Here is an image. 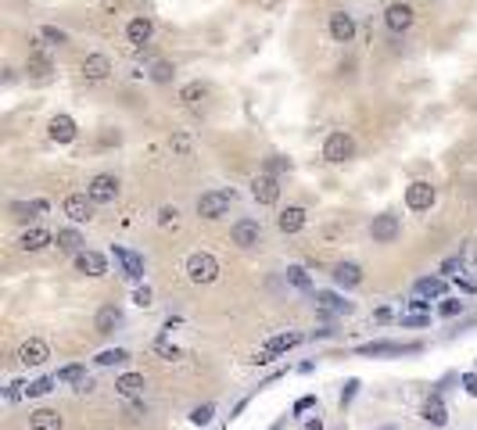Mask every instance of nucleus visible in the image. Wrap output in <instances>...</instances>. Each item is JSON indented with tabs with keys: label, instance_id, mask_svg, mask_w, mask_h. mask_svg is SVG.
I'll list each match as a JSON object with an SVG mask.
<instances>
[{
	"label": "nucleus",
	"instance_id": "9b49d317",
	"mask_svg": "<svg viewBox=\"0 0 477 430\" xmlns=\"http://www.w3.org/2000/svg\"><path fill=\"white\" fill-rule=\"evenodd\" d=\"M65 215L72 223H90L94 219V201L90 194H69L65 197Z\"/></svg>",
	"mask_w": 477,
	"mask_h": 430
},
{
	"label": "nucleus",
	"instance_id": "de8ad7c7",
	"mask_svg": "<svg viewBox=\"0 0 477 430\" xmlns=\"http://www.w3.org/2000/svg\"><path fill=\"white\" fill-rule=\"evenodd\" d=\"M427 323H431L427 312H409V316H402V326H427Z\"/></svg>",
	"mask_w": 477,
	"mask_h": 430
},
{
	"label": "nucleus",
	"instance_id": "20e7f679",
	"mask_svg": "<svg viewBox=\"0 0 477 430\" xmlns=\"http://www.w3.org/2000/svg\"><path fill=\"white\" fill-rule=\"evenodd\" d=\"M187 276H191V284H212L219 276V262L205 251H194L187 258Z\"/></svg>",
	"mask_w": 477,
	"mask_h": 430
},
{
	"label": "nucleus",
	"instance_id": "6e6552de",
	"mask_svg": "<svg viewBox=\"0 0 477 430\" xmlns=\"http://www.w3.org/2000/svg\"><path fill=\"white\" fill-rule=\"evenodd\" d=\"M251 194H255L258 204H277V201H280V183H277V176H270V172L255 176V179H251Z\"/></svg>",
	"mask_w": 477,
	"mask_h": 430
},
{
	"label": "nucleus",
	"instance_id": "e433bc0d",
	"mask_svg": "<svg viewBox=\"0 0 477 430\" xmlns=\"http://www.w3.org/2000/svg\"><path fill=\"white\" fill-rule=\"evenodd\" d=\"M172 76H176V69L169 65V61H155V65H151V79L155 83H172Z\"/></svg>",
	"mask_w": 477,
	"mask_h": 430
},
{
	"label": "nucleus",
	"instance_id": "49530a36",
	"mask_svg": "<svg viewBox=\"0 0 477 430\" xmlns=\"http://www.w3.org/2000/svg\"><path fill=\"white\" fill-rule=\"evenodd\" d=\"M151 298H155V294H151V287H137V291H133V301L140 305V309H151V305H155Z\"/></svg>",
	"mask_w": 477,
	"mask_h": 430
},
{
	"label": "nucleus",
	"instance_id": "864d4df0",
	"mask_svg": "<svg viewBox=\"0 0 477 430\" xmlns=\"http://www.w3.org/2000/svg\"><path fill=\"white\" fill-rule=\"evenodd\" d=\"M463 387H466V394H477V373H466V377H463Z\"/></svg>",
	"mask_w": 477,
	"mask_h": 430
},
{
	"label": "nucleus",
	"instance_id": "423d86ee",
	"mask_svg": "<svg viewBox=\"0 0 477 430\" xmlns=\"http://www.w3.org/2000/svg\"><path fill=\"white\" fill-rule=\"evenodd\" d=\"M86 194H90L94 204H111L118 197V179L108 176V172H101V176H94L90 183H86Z\"/></svg>",
	"mask_w": 477,
	"mask_h": 430
},
{
	"label": "nucleus",
	"instance_id": "5fc2aeb1",
	"mask_svg": "<svg viewBox=\"0 0 477 430\" xmlns=\"http://www.w3.org/2000/svg\"><path fill=\"white\" fill-rule=\"evenodd\" d=\"M409 305H413L416 312H427V309H431V305H427V298H416V294H413V301H409ZM427 316H431V312H427Z\"/></svg>",
	"mask_w": 477,
	"mask_h": 430
},
{
	"label": "nucleus",
	"instance_id": "ea45409f",
	"mask_svg": "<svg viewBox=\"0 0 477 430\" xmlns=\"http://www.w3.org/2000/svg\"><path fill=\"white\" fill-rule=\"evenodd\" d=\"M169 144H172V151H176L180 158H187V155H191V137H187V133H172V140H169Z\"/></svg>",
	"mask_w": 477,
	"mask_h": 430
},
{
	"label": "nucleus",
	"instance_id": "dca6fc26",
	"mask_svg": "<svg viewBox=\"0 0 477 430\" xmlns=\"http://www.w3.org/2000/svg\"><path fill=\"white\" fill-rule=\"evenodd\" d=\"M151 36H155V22L151 18H133L130 25H126V40L133 43V47H144V43H151Z\"/></svg>",
	"mask_w": 477,
	"mask_h": 430
},
{
	"label": "nucleus",
	"instance_id": "7c9ffc66",
	"mask_svg": "<svg viewBox=\"0 0 477 430\" xmlns=\"http://www.w3.org/2000/svg\"><path fill=\"white\" fill-rule=\"evenodd\" d=\"M316 305H319L323 312H352V301H341L331 291H316Z\"/></svg>",
	"mask_w": 477,
	"mask_h": 430
},
{
	"label": "nucleus",
	"instance_id": "8fccbe9b",
	"mask_svg": "<svg viewBox=\"0 0 477 430\" xmlns=\"http://www.w3.org/2000/svg\"><path fill=\"white\" fill-rule=\"evenodd\" d=\"M312 405H316V398H312V394H305V398H298V402H294V416H298V412H309Z\"/></svg>",
	"mask_w": 477,
	"mask_h": 430
},
{
	"label": "nucleus",
	"instance_id": "f8f14e48",
	"mask_svg": "<svg viewBox=\"0 0 477 430\" xmlns=\"http://www.w3.org/2000/svg\"><path fill=\"white\" fill-rule=\"evenodd\" d=\"M230 240L237 244V248H255V244L262 240V226L255 219H241L233 230H230Z\"/></svg>",
	"mask_w": 477,
	"mask_h": 430
},
{
	"label": "nucleus",
	"instance_id": "72a5a7b5",
	"mask_svg": "<svg viewBox=\"0 0 477 430\" xmlns=\"http://www.w3.org/2000/svg\"><path fill=\"white\" fill-rule=\"evenodd\" d=\"M208 97V86L205 83H187L184 90H180V101L184 104H198V101H205Z\"/></svg>",
	"mask_w": 477,
	"mask_h": 430
},
{
	"label": "nucleus",
	"instance_id": "2eb2a0df",
	"mask_svg": "<svg viewBox=\"0 0 477 430\" xmlns=\"http://www.w3.org/2000/svg\"><path fill=\"white\" fill-rule=\"evenodd\" d=\"M355 36V18L348 11H334L331 15V40L334 43H352Z\"/></svg>",
	"mask_w": 477,
	"mask_h": 430
},
{
	"label": "nucleus",
	"instance_id": "f704fd0d",
	"mask_svg": "<svg viewBox=\"0 0 477 430\" xmlns=\"http://www.w3.org/2000/svg\"><path fill=\"white\" fill-rule=\"evenodd\" d=\"M54 384H57V377H40V380H33V384H25V394H29V398L50 394V391H54Z\"/></svg>",
	"mask_w": 477,
	"mask_h": 430
},
{
	"label": "nucleus",
	"instance_id": "4468645a",
	"mask_svg": "<svg viewBox=\"0 0 477 430\" xmlns=\"http://www.w3.org/2000/svg\"><path fill=\"white\" fill-rule=\"evenodd\" d=\"M76 118L72 115H54L50 118V126H47V137L54 140V144H69V140H76Z\"/></svg>",
	"mask_w": 477,
	"mask_h": 430
},
{
	"label": "nucleus",
	"instance_id": "9d476101",
	"mask_svg": "<svg viewBox=\"0 0 477 430\" xmlns=\"http://www.w3.org/2000/svg\"><path fill=\"white\" fill-rule=\"evenodd\" d=\"M47 359H50L47 341H40V337H29V341H22V348H18V362H22V366H43Z\"/></svg>",
	"mask_w": 477,
	"mask_h": 430
},
{
	"label": "nucleus",
	"instance_id": "6ab92c4d",
	"mask_svg": "<svg viewBox=\"0 0 477 430\" xmlns=\"http://www.w3.org/2000/svg\"><path fill=\"white\" fill-rule=\"evenodd\" d=\"M83 76L94 79V83H97V79H108V76H111V61H108L104 54H86V57H83Z\"/></svg>",
	"mask_w": 477,
	"mask_h": 430
},
{
	"label": "nucleus",
	"instance_id": "a18cd8bd",
	"mask_svg": "<svg viewBox=\"0 0 477 430\" xmlns=\"http://www.w3.org/2000/svg\"><path fill=\"white\" fill-rule=\"evenodd\" d=\"M459 269H463V255H452V258L441 262V272H445V276H459Z\"/></svg>",
	"mask_w": 477,
	"mask_h": 430
},
{
	"label": "nucleus",
	"instance_id": "a19ab883",
	"mask_svg": "<svg viewBox=\"0 0 477 430\" xmlns=\"http://www.w3.org/2000/svg\"><path fill=\"white\" fill-rule=\"evenodd\" d=\"M212 412H216V405H198V409L191 412V423H194V426H205V423H212Z\"/></svg>",
	"mask_w": 477,
	"mask_h": 430
},
{
	"label": "nucleus",
	"instance_id": "f03ea898",
	"mask_svg": "<svg viewBox=\"0 0 477 430\" xmlns=\"http://www.w3.org/2000/svg\"><path fill=\"white\" fill-rule=\"evenodd\" d=\"M233 204V190H208L198 197V215L201 219H219V215H226Z\"/></svg>",
	"mask_w": 477,
	"mask_h": 430
},
{
	"label": "nucleus",
	"instance_id": "473e14b6",
	"mask_svg": "<svg viewBox=\"0 0 477 430\" xmlns=\"http://www.w3.org/2000/svg\"><path fill=\"white\" fill-rule=\"evenodd\" d=\"M287 284H291L294 291H305V294H312V280H309V272H305L302 265H287Z\"/></svg>",
	"mask_w": 477,
	"mask_h": 430
},
{
	"label": "nucleus",
	"instance_id": "3c124183",
	"mask_svg": "<svg viewBox=\"0 0 477 430\" xmlns=\"http://www.w3.org/2000/svg\"><path fill=\"white\" fill-rule=\"evenodd\" d=\"M355 387H359V380H348V384H345V391H341V402H352Z\"/></svg>",
	"mask_w": 477,
	"mask_h": 430
},
{
	"label": "nucleus",
	"instance_id": "f3484780",
	"mask_svg": "<svg viewBox=\"0 0 477 430\" xmlns=\"http://www.w3.org/2000/svg\"><path fill=\"white\" fill-rule=\"evenodd\" d=\"M459 291H477V255H473V248L466 244L463 248V269H459Z\"/></svg>",
	"mask_w": 477,
	"mask_h": 430
},
{
	"label": "nucleus",
	"instance_id": "4be33fe9",
	"mask_svg": "<svg viewBox=\"0 0 477 430\" xmlns=\"http://www.w3.org/2000/svg\"><path fill=\"white\" fill-rule=\"evenodd\" d=\"M76 269L86 272V276H104V272H108V262H104V255H97V251H83V255H76Z\"/></svg>",
	"mask_w": 477,
	"mask_h": 430
},
{
	"label": "nucleus",
	"instance_id": "6e6d98bb",
	"mask_svg": "<svg viewBox=\"0 0 477 430\" xmlns=\"http://www.w3.org/2000/svg\"><path fill=\"white\" fill-rule=\"evenodd\" d=\"M373 319H377V323H387V319H392V309H377Z\"/></svg>",
	"mask_w": 477,
	"mask_h": 430
},
{
	"label": "nucleus",
	"instance_id": "a878e982",
	"mask_svg": "<svg viewBox=\"0 0 477 430\" xmlns=\"http://www.w3.org/2000/svg\"><path fill=\"white\" fill-rule=\"evenodd\" d=\"M118 394L130 398V402H137V398L144 394V373H126V377H118Z\"/></svg>",
	"mask_w": 477,
	"mask_h": 430
},
{
	"label": "nucleus",
	"instance_id": "0eeeda50",
	"mask_svg": "<svg viewBox=\"0 0 477 430\" xmlns=\"http://www.w3.org/2000/svg\"><path fill=\"white\" fill-rule=\"evenodd\" d=\"M370 237H373L377 244H392V240L399 237V215H392V211L373 215V223H370Z\"/></svg>",
	"mask_w": 477,
	"mask_h": 430
},
{
	"label": "nucleus",
	"instance_id": "4c0bfd02",
	"mask_svg": "<svg viewBox=\"0 0 477 430\" xmlns=\"http://www.w3.org/2000/svg\"><path fill=\"white\" fill-rule=\"evenodd\" d=\"M57 380H65V384H86L83 380V366H65V370H57Z\"/></svg>",
	"mask_w": 477,
	"mask_h": 430
},
{
	"label": "nucleus",
	"instance_id": "a211bd4d",
	"mask_svg": "<svg viewBox=\"0 0 477 430\" xmlns=\"http://www.w3.org/2000/svg\"><path fill=\"white\" fill-rule=\"evenodd\" d=\"M384 22H387L392 33H406V29L413 25V8L409 4H392V8L384 11Z\"/></svg>",
	"mask_w": 477,
	"mask_h": 430
},
{
	"label": "nucleus",
	"instance_id": "b1692460",
	"mask_svg": "<svg viewBox=\"0 0 477 430\" xmlns=\"http://www.w3.org/2000/svg\"><path fill=\"white\" fill-rule=\"evenodd\" d=\"M413 294L416 298H441L445 294V276H420L413 284Z\"/></svg>",
	"mask_w": 477,
	"mask_h": 430
},
{
	"label": "nucleus",
	"instance_id": "79ce46f5",
	"mask_svg": "<svg viewBox=\"0 0 477 430\" xmlns=\"http://www.w3.org/2000/svg\"><path fill=\"white\" fill-rule=\"evenodd\" d=\"M438 312H441L445 319H452V316H459V312H463V301H459V298H445Z\"/></svg>",
	"mask_w": 477,
	"mask_h": 430
},
{
	"label": "nucleus",
	"instance_id": "c85d7f7f",
	"mask_svg": "<svg viewBox=\"0 0 477 430\" xmlns=\"http://www.w3.org/2000/svg\"><path fill=\"white\" fill-rule=\"evenodd\" d=\"M118 323H123V312H118L115 305H104V309L97 312V319H94V330L97 333H111Z\"/></svg>",
	"mask_w": 477,
	"mask_h": 430
},
{
	"label": "nucleus",
	"instance_id": "09e8293b",
	"mask_svg": "<svg viewBox=\"0 0 477 430\" xmlns=\"http://www.w3.org/2000/svg\"><path fill=\"white\" fill-rule=\"evenodd\" d=\"M22 394H25V384H22V380H11V384H8V402H18Z\"/></svg>",
	"mask_w": 477,
	"mask_h": 430
},
{
	"label": "nucleus",
	"instance_id": "4d7b16f0",
	"mask_svg": "<svg viewBox=\"0 0 477 430\" xmlns=\"http://www.w3.org/2000/svg\"><path fill=\"white\" fill-rule=\"evenodd\" d=\"M123 8V0H104V11H118Z\"/></svg>",
	"mask_w": 477,
	"mask_h": 430
},
{
	"label": "nucleus",
	"instance_id": "bb28decb",
	"mask_svg": "<svg viewBox=\"0 0 477 430\" xmlns=\"http://www.w3.org/2000/svg\"><path fill=\"white\" fill-rule=\"evenodd\" d=\"M424 419H427L431 426H445V423H449V412H445L441 394H431V398H427V405H424Z\"/></svg>",
	"mask_w": 477,
	"mask_h": 430
},
{
	"label": "nucleus",
	"instance_id": "cd10ccee",
	"mask_svg": "<svg viewBox=\"0 0 477 430\" xmlns=\"http://www.w3.org/2000/svg\"><path fill=\"white\" fill-rule=\"evenodd\" d=\"M40 211H47V201H15V204H11V215H15L18 223L36 219Z\"/></svg>",
	"mask_w": 477,
	"mask_h": 430
},
{
	"label": "nucleus",
	"instance_id": "c03bdc74",
	"mask_svg": "<svg viewBox=\"0 0 477 430\" xmlns=\"http://www.w3.org/2000/svg\"><path fill=\"white\" fill-rule=\"evenodd\" d=\"M265 169H270V176H273V172H291V162H287L284 155H270V162H265Z\"/></svg>",
	"mask_w": 477,
	"mask_h": 430
},
{
	"label": "nucleus",
	"instance_id": "603ef678",
	"mask_svg": "<svg viewBox=\"0 0 477 430\" xmlns=\"http://www.w3.org/2000/svg\"><path fill=\"white\" fill-rule=\"evenodd\" d=\"M155 348H158V355H165V359H176V348H172L169 341H158Z\"/></svg>",
	"mask_w": 477,
	"mask_h": 430
},
{
	"label": "nucleus",
	"instance_id": "aec40b11",
	"mask_svg": "<svg viewBox=\"0 0 477 430\" xmlns=\"http://www.w3.org/2000/svg\"><path fill=\"white\" fill-rule=\"evenodd\" d=\"M277 226H280V233H298V230L305 226V208H298V204L284 208V211L277 215Z\"/></svg>",
	"mask_w": 477,
	"mask_h": 430
},
{
	"label": "nucleus",
	"instance_id": "7ed1b4c3",
	"mask_svg": "<svg viewBox=\"0 0 477 430\" xmlns=\"http://www.w3.org/2000/svg\"><path fill=\"white\" fill-rule=\"evenodd\" d=\"M352 155H355V140H352L345 130H338V133L326 137V144H323V158L331 162V165H341V162H348Z\"/></svg>",
	"mask_w": 477,
	"mask_h": 430
},
{
	"label": "nucleus",
	"instance_id": "58836bf2",
	"mask_svg": "<svg viewBox=\"0 0 477 430\" xmlns=\"http://www.w3.org/2000/svg\"><path fill=\"white\" fill-rule=\"evenodd\" d=\"M40 36H43L47 43H57V47H62V43H69L65 29H57V25H43V29H40Z\"/></svg>",
	"mask_w": 477,
	"mask_h": 430
},
{
	"label": "nucleus",
	"instance_id": "5701e85b",
	"mask_svg": "<svg viewBox=\"0 0 477 430\" xmlns=\"http://www.w3.org/2000/svg\"><path fill=\"white\" fill-rule=\"evenodd\" d=\"M50 240H54V237H50V233H47L43 226H33V230H25V233H22L18 248H22V251H43Z\"/></svg>",
	"mask_w": 477,
	"mask_h": 430
},
{
	"label": "nucleus",
	"instance_id": "412c9836",
	"mask_svg": "<svg viewBox=\"0 0 477 430\" xmlns=\"http://www.w3.org/2000/svg\"><path fill=\"white\" fill-rule=\"evenodd\" d=\"M334 284L338 287H359L363 284V269L355 262H338L334 265Z\"/></svg>",
	"mask_w": 477,
	"mask_h": 430
},
{
	"label": "nucleus",
	"instance_id": "37998d69",
	"mask_svg": "<svg viewBox=\"0 0 477 430\" xmlns=\"http://www.w3.org/2000/svg\"><path fill=\"white\" fill-rule=\"evenodd\" d=\"M176 223H180V211L165 204V208L158 211V226H165V230H169V226H176Z\"/></svg>",
	"mask_w": 477,
	"mask_h": 430
},
{
	"label": "nucleus",
	"instance_id": "2f4dec72",
	"mask_svg": "<svg viewBox=\"0 0 477 430\" xmlns=\"http://www.w3.org/2000/svg\"><path fill=\"white\" fill-rule=\"evenodd\" d=\"M57 248L62 251H69V255H83V237H79V230H57Z\"/></svg>",
	"mask_w": 477,
	"mask_h": 430
},
{
	"label": "nucleus",
	"instance_id": "f257e3e1",
	"mask_svg": "<svg viewBox=\"0 0 477 430\" xmlns=\"http://www.w3.org/2000/svg\"><path fill=\"white\" fill-rule=\"evenodd\" d=\"M305 341V337L302 333H298V330H287V333H277V337H270V341H265L258 352H255V366H265V362H273L277 355H284V352H291V348H298V345H302Z\"/></svg>",
	"mask_w": 477,
	"mask_h": 430
},
{
	"label": "nucleus",
	"instance_id": "ddd939ff",
	"mask_svg": "<svg viewBox=\"0 0 477 430\" xmlns=\"http://www.w3.org/2000/svg\"><path fill=\"white\" fill-rule=\"evenodd\" d=\"M111 255H115V262H118V265H123V276H126V280H140V276H144V258H140L137 251L118 248V244H115Z\"/></svg>",
	"mask_w": 477,
	"mask_h": 430
},
{
	"label": "nucleus",
	"instance_id": "1a4fd4ad",
	"mask_svg": "<svg viewBox=\"0 0 477 430\" xmlns=\"http://www.w3.org/2000/svg\"><path fill=\"white\" fill-rule=\"evenodd\" d=\"M355 352H359V355H413V352H420V345H399V341H373V345H359V348H355Z\"/></svg>",
	"mask_w": 477,
	"mask_h": 430
},
{
	"label": "nucleus",
	"instance_id": "c756f323",
	"mask_svg": "<svg viewBox=\"0 0 477 430\" xmlns=\"http://www.w3.org/2000/svg\"><path fill=\"white\" fill-rule=\"evenodd\" d=\"M29 76H36V79H47V76H50V57L43 54L40 43L33 47V54H29Z\"/></svg>",
	"mask_w": 477,
	"mask_h": 430
},
{
	"label": "nucleus",
	"instance_id": "c9c22d12",
	"mask_svg": "<svg viewBox=\"0 0 477 430\" xmlns=\"http://www.w3.org/2000/svg\"><path fill=\"white\" fill-rule=\"evenodd\" d=\"M126 359H130L126 348H108V352H101L94 362H97V366H118V362H126Z\"/></svg>",
	"mask_w": 477,
	"mask_h": 430
},
{
	"label": "nucleus",
	"instance_id": "393cba45",
	"mask_svg": "<svg viewBox=\"0 0 477 430\" xmlns=\"http://www.w3.org/2000/svg\"><path fill=\"white\" fill-rule=\"evenodd\" d=\"M29 426L33 430H62V416L54 409H36V412H29Z\"/></svg>",
	"mask_w": 477,
	"mask_h": 430
},
{
	"label": "nucleus",
	"instance_id": "13d9d810",
	"mask_svg": "<svg viewBox=\"0 0 477 430\" xmlns=\"http://www.w3.org/2000/svg\"><path fill=\"white\" fill-rule=\"evenodd\" d=\"M305 430H323V419H305Z\"/></svg>",
	"mask_w": 477,
	"mask_h": 430
},
{
	"label": "nucleus",
	"instance_id": "39448f33",
	"mask_svg": "<svg viewBox=\"0 0 477 430\" xmlns=\"http://www.w3.org/2000/svg\"><path fill=\"white\" fill-rule=\"evenodd\" d=\"M434 197H438V190L431 187L427 179H416V183H409V187H406V204H409V211H431Z\"/></svg>",
	"mask_w": 477,
	"mask_h": 430
}]
</instances>
